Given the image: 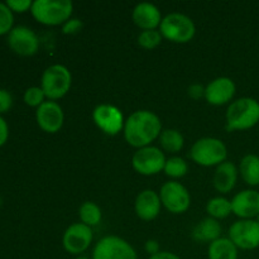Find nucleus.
I'll return each instance as SVG.
<instances>
[{
    "mask_svg": "<svg viewBox=\"0 0 259 259\" xmlns=\"http://www.w3.org/2000/svg\"><path fill=\"white\" fill-rule=\"evenodd\" d=\"M162 133L161 119L149 110L134 111L124 124V138L136 148H143L157 138Z\"/></svg>",
    "mask_w": 259,
    "mask_h": 259,
    "instance_id": "nucleus-1",
    "label": "nucleus"
},
{
    "mask_svg": "<svg viewBox=\"0 0 259 259\" xmlns=\"http://www.w3.org/2000/svg\"><path fill=\"white\" fill-rule=\"evenodd\" d=\"M259 123V101L253 98H240L233 101L227 110V129L248 131Z\"/></svg>",
    "mask_w": 259,
    "mask_h": 259,
    "instance_id": "nucleus-2",
    "label": "nucleus"
},
{
    "mask_svg": "<svg viewBox=\"0 0 259 259\" xmlns=\"http://www.w3.org/2000/svg\"><path fill=\"white\" fill-rule=\"evenodd\" d=\"M72 10L70 0H35L30 8L33 18L45 25H63L71 18Z\"/></svg>",
    "mask_w": 259,
    "mask_h": 259,
    "instance_id": "nucleus-3",
    "label": "nucleus"
},
{
    "mask_svg": "<svg viewBox=\"0 0 259 259\" xmlns=\"http://www.w3.org/2000/svg\"><path fill=\"white\" fill-rule=\"evenodd\" d=\"M71 83L72 76L70 70L63 65H53L43 72L40 89L48 100L55 101L63 98L70 91Z\"/></svg>",
    "mask_w": 259,
    "mask_h": 259,
    "instance_id": "nucleus-4",
    "label": "nucleus"
},
{
    "mask_svg": "<svg viewBox=\"0 0 259 259\" xmlns=\"http://www.w3.org/2000/svg\"><path fill=\"white\" fill-rule=\"evenodd\" d=\"M227 156V146L220 139L211 138V137L201 138L195 142L190 152L192 161L204 167L219 166L225 162Z\"/></svg>",
    "mask_w": 259,
    "mask_h": 259,
    "instance_id": "nucleus-5",
    "label": "nucleus"
},
{
    "mask_svg": "<svg viewBox=\"0 0 259 259\" xmlns=\"http://www.w3.org/2000/svg\"><path fill=\"white\" fill-rule=\"evenodd\" d=\"M162 37L174 43H187L195 37L196 27L187 15L181 13H171L162 19L159 25Z\"/></svg>",
    "mask_w": 259,
    "mask_h": 259,
    "instance_id": "nucleus-6",
    "label": "nucleus"
},
{
    "mask_svg": "<svg viewBox=\"0 0 259 259\" xmlns=\"http://www.w3.org/2000/svg\"><path fill=\"white\" fill-rule=\"evenodd\" d=\"M93 259H138L134 248L115 235L104 237L96 243Z\"/></svg>",
    "mask_w": 259,
    "mask_h": 259,
    "instance_id": "nucleus-7",
    "label": "nucleus"
},
{
    "mask_svg": "<svg viewBox=\"0 0 259 259\" xmlns=\"http://www.w3.org/2000/svg\"><path fill=\"white\" fill-rule=\"evenodd\" d=\"M166 161V157L161 149L153 146H148L139 148L134 153L133 158H132V164L138 174L143 175V176H153V175L163 171Z\"/></svg>",
    "mask_w": 259,
    "mask_h": 259,
    "instance_id": "nucleus-8",
    "label": "nucleus"
},
{
    "mask_svg": "<svg viewBox=\"0 0 259 259\" xmlns=\"http://www.w3.org/2000/svg\"><path fill=\"white\" fill-rule=\"evenodd\" d=\"M161 202L172 214H184L191 205V196L184 185L176 181L166 182L161 187Z\"/></svg>",
    "mask_w": 259,
    "mask_h": 259,
    "instance_id": "nucleus-9",
    "label": "nucleus"
},
{
    "mask_svg": "<svg viewBox=\"0 0 259 259\" xmlns=\"http://www.w3.org/2000/svg\"><path fill=\"white\" fill-rule=\"evenodd\" d=\"M229 239L237 248L252 250L259 247V224L257 220L240 219L229 229Z\"/></svg>",
    "mask_w": 259,
    "mask_h": 259,
    "instance_id": "nucleus-10",
    "label": "nucleus"
},
{
    "mask_svg": "<svg viewBox=\"0 0 259 259\" xmlns=\"http://www.w3.org/2000/svg\"><path fill=\"white\" fill-rule=\"evenodd\" d=\"M8 45L10 50L23 57L35 55L39 50V39L30 28L19 25L14 27L8 34Z\"/></svg>",
    "mask_w": 259,
    "mask_h": 259,
    "instance_id": "nucleus-11",
    "label": "nucleus"
},
{
    "mask_svg": "<svg viewBox=\"0 0 259 259\" xmlns=\"http://www.w3.org/2000/svg\"><path fill=\"white\" fill-rule=\"evenodd\" d=\"M93 119L96 126L108 136H116L124 129V116L120 109L110 104L98 105L93 111Z\"/></svg>",
    "mask_w": 259,
    "mask_h": 259,
    "instance_id": "nucleus-12",
    "label": "nucleus"
},
{
    "mask_svg": "<svg viewBox=\"0 0 259 259\" xmlns=\"http://www.w3.org/2000/svg\"><path fill=\"white\" fill-rule=\"evenodd\" d=\"M93 238V230L90 227L82 223H76L66 229L62 238V244L66 252L76 255L83 253L90 247Z\"/></svg>",
    "mask_w": 259,
    "mask_h": 259,
    "instance_id": "nucleus-13",
    "label": "nucleus"
},
{
    "mask_svg": "<svg viewBox=\"0 0 259 259\" xmlns=\"http://www.w3.org/2000/svg\"><path fill=\"white\" fill-rule=\"evenodd\" d=\"M35 119L43 132L55 134L61 131L65 121L63 110L56 101H45L35 111Z\"/></svg>",
    "mask_w": 259,
    "mask_h": 259,
    "instance_id": "nucleus-14",
    "label": "nucleus"
},
{
    "mask_svg": "<svg viewBox=\"0 0 259 259\" xmlns=\"http://www.w3.org/2000/svg\"><path fill=\"white\" fill-rule=\"evenodd\" d=\"M237 86L229 77H218L205 88V99L215 106L228 104L235 95Z\"/></svg>",
    "mask_w": 259,
    "mask_h": 259,
    "instance_id": "nucleus-15",
    "label": "nucleus"
},
{
    "mask_svg": "<svg viewBox=\"0 0 259 259\" xmlns=\"http://www.w3.org/2000/svg\"><path fill=\"white\" fill-rule=\"evenodd\" d=\"M232 211L240 219H253L259 215V192L244 190L233 197Z\"/></svg>",
    "mask_w": 259,
    "mask_h": 259,
    "instance_id": "nucleus-16",
    "label": "nucleus"
},
{
    "mask_svg": "<svg viewBox=\"0 0 259 259\" xmlns=\"http://www.w3.org/2000/svg\"><path fill=\"white\" fill-rule=\"evenodd\" d=\"M161 197L153 190H144L136 199V214L144 222H151L158 217L161 211Z\"/></svg>",
    "mask_w": 259,
    "mask_h": 259,
    "instance_id": "nucleus-17",
    "label": "nucleus"
},
{
    "mask_svg": "<svg viewBox=\"0 0 259 259\" xmlns=\"http://www.w3.org/2000/svg\"><path fill=\"white\" fill-rule=\"evenodd\" d=\"M132 18L137 27L142 28L143 30L156 29L161 25L162 19H163L158 8L151 3H141L137 5L134 8Z\"/></svg>",
    "mask_w": 259,
    "mask_h": 259,
    "instance_id": "nucleus-18",
    "label": "nucleus"
},
{
    "mask_svg": "<svg viewBox=\"0 0 259 259\" xmlns=\"http://www.w3.org/2000/svg\"><path fill=\"white\" fill-rule=\"evenodd\" d=\"M238 180V168L232 162H223L214 174V187L222 194H228L235 187Z\"/></svg>",
    "mask_w": 259,
    "mask_h": 259,
    "instance_id": "nucleus-19",
    "label": "nucleus"
},
{
    "mask_svg": "<svg viewBox=\"0 0 259 259\" xmlns=\"http://www.w3.org/2000/svg\"><path fill=\"white\" fill-rule=\"evenodd\" d=\"M220 233H222V227H220L219 222L212 218H206V219L201 220L196 227L192 230V238L196 242L200 243H210L215 242L220 238Z\"/></svg>",
    "mask_w": 259,
    "mask_h": 259,
    "instance_id": "nucleus-20",
    "label": "nucleus"
},
{
    "mask_svg": "<svg viewBox=\"0 0 259 259\" xmlns=\"http://www.w3.org/2000/svg\"><path fill=\"white\" fill-rule=\"evenodd\" d=\"M209 259H238V248L229 238H219L209 245Z\"/></svg>",
    "mask_w": 259,
    "mask_h": 259,
    "instance_id": "nucleus-21",
    "label": "nucleus"
},
{
    "mask_svg": "<svg viewBox=\"0 0 259 259\" xmlns=\"http://www.w3.org/2000/svg\"><path fill=\"white\" fill-rule=\"evenodd\" d=\"M239 172L242 179L249 186L259 185V156L257 154H247L242 158L239 166Z\"/></svg>",
    "mask_w": 259,
    "mask_h": 259,
    "instance_id": "nucleus-22",
    "label": "nucleus"
},
{
    "mask_svg": "<svg viewBox=\"0 0 259 259\" xmlns=\"http://www.w3.org/2000/svg\"><path fill=\"white\" fill-rule=\"evenodd\" d=\"M159 143L164 151L169 153H177L184 148L185 139L176 129H166V131H162L159 136Z\"/></svg>",
    "mask_w": 259,
    "mask_h": 259,
    "instance_id": "nucleus-23",
    "label": "nucleus"
},
{
    "mask_svg": "<svg viewBox=\"0 0 259 259\" xmlns=\"http://www.w3.org/2000/svg\"><path fill=\"white\" fill-rule=\"evenodd\" d=\"M78 217H80L81 223L88 227H96L101 222V209L99 205L93 201H85L78 209Z\"/></svg>",
    "mask_w": 259,
    "mask_h": 259,
    "instance_id": "nucleus-24",
    "label": "nucleus"
},
{
    "mask_svg": "<svg viewBox=\"0 0 259 259\" xmlns=\"http://www.w3.org/2000/svg\"><path fill=\"white\" fill-rule=\"evenodd\" d=\"M206 211L212 219H225L233 212L232 201L225 197H214L207 202Z\"/></svg>",
    "mask_w": 259,
    "mask_h": 259,
    "instance_id": "nucleus-25",
    "label": "nucleus"
},
{
    "mask_svg": "<svg viewBox=\"0 0 259 259\" xmlns=\"http://www.w3.org/2000/svg\"><path fill=\"white\" fill-rule=\"evenodd\" d=\"M163 171L171 179H180L187 174L189 166H187L186 161L181 157H171L166 161Z\"/></svg>",
    "mask_w": 259,
    "mask_h": 259,
    "instance_id": "nucleus-26",
    "label": "nucleus"
},
{
    "mask_svg": "<svg viewBox=\"0 0 259 259\" xmlns=\"http://www.w3.org/2000/svg\"><path fill=\"white\" fill-rule=\"evenodd\" d=\"M162 39H163V37H162L159 30H143L138 35V45L144 50H154V48L161 45Z\"/></svg>",
    "mask_w": 259,
    "mask_h": 259,
    "instance_id": "nucleus-27",
    "label": "nucleus"
},
{
    "mask_svg": "<svg viewBox=\"0 0 259 259\" xmlns=\"http://www.w3.org/2000/svg\"><path fill=\"white\" fill-rule=\"evenodd\" d=\"M14 24V15L5 3H0V35L9 34Z\"/></svg>",
    "mask_w": 259,
    "mask_h": 259,
    "instance_id": "nucleus-28",
    "label": "nucleus"
},
{
    "mask_svg": "<svg viewBox=\"0 0 259 259\" xmlns=\"http://www.w3.org/2000/svg\"><path fill=\"white\" fill-rule=\"evenodd\" d=\"M23 99H24V103L27 104L28 106L39 108V106L45 103L46 95L45 93H43L42 89L37 88V86H33V88H29L25 90Z\"/></svg>",
    "mask_w": 259,
    "mask_h": 259,
    "instance_id": "nucleus-29",
    "label": "nucleus"
},
{
    "mask_svg": "<svg viewBox=\"0 0 259 259\" xmlns=\"http://www.w3.org/2000/svg\"><path fill=\"white\" fill-rule=\"evenodd\" d=\"M5 4L13 13H25L30 10L33 2L30 0H8Z\"/></svg>",
    "mask_w": 259,
    "mask_h": 259,
    "instance_id": "nucleus-30",
    "label": "nucleus"
},
{
    "mask_svg": "<svg viewBox=\"0 0 259 259\" xmlns=\"http://www.w3.org/2000/svg\"><path fill=\"white\" fill-rule=\"evenodd\" d=\"M82 27V20L77 19V18H70V19L62 25V32L65 33V34H76V33L81 32Z\"/></svg>",
    "mask_w": 259,
    "mask_h": 259,
    "instance_id": "nucleus-31",
    "label": "nucleus"
},
{
    "mask_svg": "<svg viewBox=\"0 0 259 259\" xmlns=\"http://www.w3.org/2000/svg\"><path fill=\"white\" fill-rule=\"evenodd\" d=\"M13 106V96L5 89H0V114L9 111Z\"/></svg>",
    "mask_w": 259,
    "mask_h": 259,
    "instance_id": "nucleus-32",
    "label": "nucleus"
},
{
    "mask_svg": "<svg viewBox=\"0 0 259 259\" xmlns=\"http://www.w3.org/2000/svg\"><path fill=\"white\" fill-rule=\"evenodd\" d=\"M189 95L194 100H199L202 96H205V88L200 83H194L189 88Z\"/></svg>",
    "mask_w": 259,
    "mask_h": 259,
    "instance_id": "nucleus-33",
    "label": "nucleus"
},
{
    "mask_svg": "<svg viewBox=\"0 0 259 259\" xmlns=\"http://www.w3.org/2000/svg\"><path fill=\"white\" fill-rule=\"evenodd\" d=\"M8 137H9V126H8L4 118L0 115V147H3L7 143Z\"/></svg>",
    "mask_w": 259,
    "mask_h": 259,
    "instance_id": "nucleus-34",
    "label": "nucleus"
},
{
    "mask_svg": "<svg viewBox=\"0 0 259 259\" xmlns=\"http://www.w3.org/2000/svg\"><path fill=\"white\" fill-rule=\"evenodd\" d=\"M144 248H146V252L149 253V255H154L157 254V253H159L161 250H159V244L157 240L154 239H149L146 242V245H144Z\"/></svg>",
    "mask_w": 259,
    "mask_h": 259,
    "instance_id": "nucleus-35",
    "label": "nucleus"
},
{
    "mask_svg": "<svg viewBox=\"0 0 259 259\" xmlns=\"http://www.w3.org/2000/svg\"><path fill=\"white\" fill-rule=\"evenodd\" d=\"M149 259H181L177 254L171 252H159L157 254L149 257Z\"/></svg>",
    "mask_w": 259,
    "mask_h": 259,
    "instance_id": "nucleus-36",
    "label": "nucleus"
},
{
    "mask_svg": "<svg viewBox=\"0 0 259 259\" xmlns=\"http://www.w3.org/2000/svg\"><path fill=\"white\" fill-rule=\"evenodd\" d=\"M76 259H89V258H85V257H78V258H76Z\"/></svg>",
    "mask_w": 259,
    "mask_h": 259,
    "instance_id": "nucleus-37",
    "label": "nucleus"
},
{
    "mask_svg": "<svg viewBox=\"0 0 259 259\" xmlns=\"http://www.w3.org/2000/svg\"><path fill=\"white\" fill-rule=\"evenodd\" d=\"M2 202H3V201H2V197H0V206H2Z\"/></svg>",
    "mask_w": 259,
    "mask_h": 259,
    "instance_id": "nucleus-38",
    "label": "nucleus"
},
{
    "mask_svg": "<svg viewBox=\"0 0 259 259\" xmlns=\"http://www.w3.org/2000/svg\"><path fill=\"white\" fill-rule=\"evenodd\" d=\"M257 222H258V224H259V215L257 217Z\"/></svg>",
    "mask_w": 259,
    "mask_h": 259,
    "instance_id": "nucleus-39",
    "label": "nucleus"
}]
</instances>
